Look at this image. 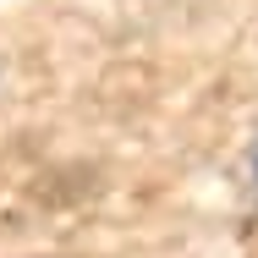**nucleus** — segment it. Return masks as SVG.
Returning a JSON list of instances; mask_svg holds the SVG:
<instances>
[{
    "label": "nucleus",
    "mask_w": 258,
    "mask_h": 258,
    "mask_svg": "<svg viewBox=\"0 0 258 258\" xmlns=\"http://www.w3.org/2000/svg\"><path fill=\"white\" fill-rule=\"evenodd\" d=\"M253 176H258V149H253Z\"/></svg>",
    "instance_id": "f257e3e1"
}]
</instances>
